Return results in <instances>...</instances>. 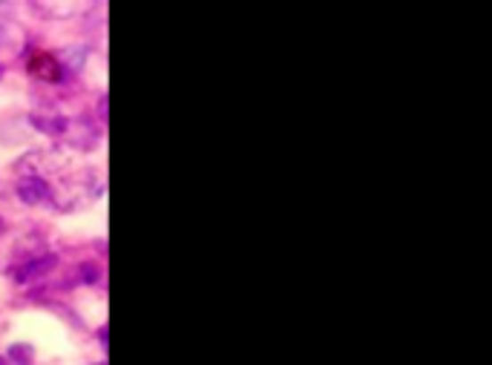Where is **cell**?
<instances>
[{"label":"cell","mask_w":492,"mask_h":365,"mask_svg":"<svg viewBox=\"0 0 492 365\" xmlns=\"http://www.w3.org/2000/svg\"><path fill=\"white\" fill-rule=\"evenodd\" d=\"M18 196H20V202L38 208V204L55 202V190H52V185H46L41 176H20L18 179Z\"/></svg>","instance_id":"6da1fadb"},{"label":"cell","mask_w":492,"mask_h":365,"mask_svg":"<svg viewBox=\"0 0 492 365\" xmlns=\"http://www.w3.org/2000/svg\"><path fill=\"white\" fill-rule=\"evenodd\" d=\"M60 136L67 139L69 147H76V150H93L95 144H98V130L93 127V121L87 118H76V121H67V127Z\"/></svg>","instance_id":"7a4b0ae2"},{"label":"cell","mask_w":492,"mask_h":365,"mask_svg":"<svg viewBox=\"0 0 492 365\" xmlns=\"http://www.w3.org/2000/svg\"><path fill=\"white\" fill-rule=\"evenodd\" d=\"M58 265V257L55 253H44V257H35L29 262H23L18 271H15V279L18 282H38L46 274H52Z\"/></svg>","instance_id":"3957f363"},{"label":"cell","mask_w":492,"mask_h":365,"mask_svg":"<svg viewBox=\"0 0 492 365\" xmlns=\"http://www.w3.org/2000/svg\"><path fill=\"white\" fill-rule=\"evenodd\" d=\"M29 72L38 81H46V83H55L64 78V67H60V60L58 55H49V52H38V55H32L29 60Z\"/></svg>","instance_id":"277c9868"},{"label":"cell","mask_w":492,"mask_h":365,"mask_svg":"<svg viewBox=\"0 0 492 365\" xmlns=\"http://www.w3.org/2000/svg\"><path fill=\"white\" fill-rule=\"evenodd\" d=\"M23 32L9 18H0V50H9L12 44H20Z\"/></svg>","instance_id":"5b68a950"},{"label":"cell","mask_w":492,"mask_h":365,"mask_svg":"<svg viewBox=\"0 0 492 365\" xmlns=\"http://www.w3.org/2000/svg\"><path fill=\"white\" fill-rule=\"evenodd\" d=\"M6 360H15L18 365H32L35 362V351H32V345H12L9 348V357Z\"/></svg>","instance_id":"8992f818"},{"label":"cell","mask_w":492,"mask_h":365,"mask_svg":"<svg viewBox=\"0 0 492 365\" xmlns=\"http://www.w3.org/2000/svg\"><path fill=\"white\" fill-rule=\"evenodd\" d=\"M4 230H6V222H4V216H0V234H4Z\"/></svg>","instance_id":"52a82bcc"},{"label":"cell","mask_w":492,"mask_h":365,"mask_svg":"<svg viewBox=\"0 0 492 365\" xmlns=\"http://www.w3.org/2000/svg\"><path fill=\"white\" fill-rule=\"evenodd\" d=\"M0 365H9V360H6V357H0Z\"/></svg>","instance_id":"ba28073f"},{"label":"cell","mask_w":492,"mask_h":365,"mask_svg":"<svg viewBox=\"0 0 492 365\" xmlns=\"http://www.w3.org/2000/svg\"><path fill=\"white\" fill-rule=\"evenodd\" d=\"M4 72H6V69H4V64H0V78H4Z\"/></svg>","instance_id":"9c48e42d"}]
</instances>
